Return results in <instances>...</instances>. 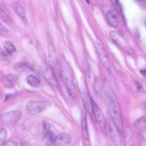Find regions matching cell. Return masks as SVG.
<instances>
[{
  "instance_id": "29",
  "label": "cell",
  "mask_w": 146,
  "mask_h": 146,
  "mask_svg": "<svg viewBox=\"0 0 146 146\" xmlns=\"http://www.w3.org/2000/svg\"><path fill=\"white\" fill-rule=\"evenodd\" d=\"M133 33L136 38L137 40L140 39V33L138 29L135 28L133 31Z\"/></svg>"
},
{
  "instance_id": "10",
  "label": "cell",
  "mask_w": 146,
  "mask_h": 146,
  "mask_svg": "<svg viewBox=\"0 0 146 146\" xmlns=\"http://www.w3.org/2000/svg\"><path fill=\"white\" fill-rule=\"evenodd\" d=\"M80 95L88 112L92 118L93 117H94L92 109L91 98L90 97L88 94L86 92H81Z\"/></svg>"
},
{
  "instance_id": "5",
  "label": "cell",
  "mask_w": 146,
  "mask_h": 146,
  "mask_svg": "<svg viewBox=\"0 0 146 146\" xmlns=\"http://www.w3.org/2000/svg\"><path fill=\"white\" fill-rule=\"evenodd\" d=\"M22 116V112L19 110L13 111L7 113L1 117V121L5 124H12L19 121Z\"/></svg>"
},
{
  "instance_id": "21",
  "label": "cell",
  "mask_w": 146,
  "mask_h": 146,
  "mask_svg": "<svg viewBox=\"0 0 146 146\" xmlns=\"http://www.w3.org/2000/svg\"><path fill=\"white\" fill-rule=\"evenodd\" d=\"M0 34L7 37H11L12 33L0 22Z\"/></svg>"
},
{
  "instance_id": "19",
  "label": "cell",
  "mask_w": 146,
  "mask_h": 146,
  "mask_svg": "<svg viewBox=\"0 0 146 146\" xmlns=\"http://www.w3.org/2000/svg\"><path fill=\"white\" fill-rule=\"evenodd\" d=\"M3 46L6 52L10 55H12L17 50L14 45L12 42L9 41H5L3 44Z\"/></svg>"
},
{
  "instance_id": "15",
  "label": "cell",
  "mask_w": 146,
  "mask_h": 146,
  "mask_svg": "<svg viewBox=\"0 0 146 146\" xmlns=\"http://www.w3.org/2000/svg\"><path fill=\"white\" fill-rule=\"evenodd\" d=\"M45 130L44 137L46 140L47 143L48 144L53 143L55 138L54 133L50 129V125L48 124L44 125Z\"/></svg>"
},
{
  "instance_id": "6",
  "label": "cell",
  "mask_w": 146,
  "mask_h": 146,
  "mask_svg": "<svg viewBox=\"0 0 146 146\" xmlns=\"http://www.w3.org/2000/svg\"><path fill=\"white\" fill-rule=\"evenodd\" d=\"M96 48L99 54L100 60L106 70L110 72L111 69L109 60L106 54L102 44L100 42H97L96 43Z\"/></svg>"
},
{
  "instance_id": "13",
  "label": "cell",
  "mask_w": 146,
  "mask_h": 146,
  "mask_svg": "<svg viewBox=\"0 0 146 146\" xmlns=\"http://www.w3.org/2000/svg\"><path fill=\"white\" fill-rule=\"evenodd\" d=\"M44 76L50 84L54 85L55 83L56 78L54 75L52 70L50 69L48 66H45L42 69Z\"/></svg>"
},
{
  "instance_id": "22",
  "label": "cell",
  "mask_w": 146,
  "mask_h": 146,
  "mask_svg": "<svg viewBox=\"0 0 146 146\" xmlns=\"http://www.w3.org/2000/svg\"><path fill=\"white\" fill-rule=\"evenodd\" d=\"M0 17L9 24H11L12 23V20L10 16L0 7Z\"/></svg>"
},
{
  "instance_id": "31",
  "label": "cell",
  "mask_w": 146,
  "mask_h": 146,
  "mask_svg": "<svg viewBox=\"0 0 146 146\" xmlns=\"http://www.w3.org/2000/svg\"><path fill=\"white\" fill-rule=\"evenodd\" d=\"M137 1L139 3V5H140L141 6H144V7L145 6V3L144 1Z\"/></svg>"
},
{
  "instance_id": "12",
  "label": "cell",
  "mask_w": 146,
  "mask_h": 146,
  "mask_svg": "<svg viewBox=\"0 0 146 146\" xmlns=\"http://www.w3.org/2000/svg\"><path fill=\"white\" fill-rule=\"evenodd\" d=\"M107 124L110 135L114 141H116L117 137V133L115 125L110 117L107 119Z\"/></svg>"
},
{
  "instance_id": "30",
  "label": "cell",
  "mask_w": 146,
  "mask_h": 146,
  "mask_svg": "<svg viewBox=\"0 0 146 146\" xmlns=\"http://www.w3.org/2000/svg\"><path fill=\"white\" fill-rule=\"evenodd\" d=\"M140 72L141 74L145 77L146 76V70L145 68H143L141 70Z\"/></svg>"
},
{
  "instance_id": "9",
  "label": "cell",
  "mask_w": 146,
  "mask_h": 146,
  "mask_svg": "<svg viewBox=\"0 0 146 146\" xmlns=\"http://www.w3.org/2000/svg\"><path fill=\"white\" fill-rule=\"evenodd\" d=\"M71 140L70 135L64 133L55 137L53 143L54 146H68L70 143Z\"/></svg>"
},
{
  "instance_id": "32",
  "label": "cell",
  "mask_w": 146,
  "mask_h": 146,
  "mask_svg": "<svg viewBox=\"0 0 146 146\" xmlns=\"http://www.w3.org/2000/svg\"><path fill=\"white\" fill-rule=\"evenodd\" d=\"M21 146H27L26 145V144H25V143H23Z\"/></svg>"
},
{
  "instance_id": "33",
  "label": "cell",
  "mask_w": 146,
  "mask_h": 146,
  "mask_svg": "<svg viewBox=\"0 0 146 146\" xmlns=\"http://www.w3.org/2000/svg\"><path fill=\"white\" fill-rule=\"evenodd\" d=\"M86 3L88 4H90V2L89 1H88V0H86Z\"/></svg>"
},
{
  "instance_id": "17",
  "label": "cell",
  "mask_w": 146,
  "mask_h": 146,
  "mask_svg": "<svg viewBox=\"0 0 146 146\" xmlns=\"http://www.w3.org/2000/svg\"><path fill=\"white\" fill-rule=\"evenodd\" d=\"M134 125L138 130L143 131L146 129V119L145 116H141L137 119L135 121Z\"/></svg>"
},
{
  "instance_id": "23",
  "label": "cell",
  "mask_w": 146,
  "mask_h": 146,
  "mask_svg": "<svg viewBox=\"0 0 146 146\" xmlns=\"http://www.w3.org/2000/svg\"><path fill=\"white\" fill-rule=\"evenodd\" d=\"M7 137V132L4 128H0V146L3 145Z\"/></svg>"
},
{
  "instance_id": "20",
  "label": "cell",
  "mask_w": 146,
  "mask_h": 146,
  "mask_svg": "<svg viewBox=\"0 0 146 146\" xmlns=\"http://www.w3.org/2000/svg\"><path fill=\"white\" fill-rule=\"evenodd\" d=\"M26 81L30 85L34 87H38L40 83L39 79L33 75L28 76L27 77Z\"/></svg>"
},
{
  "instance_id": "8",
  "label": "cell",
  "mask_w": 146,
  "mask_h": 146,
  "mask_svg": "<svg viewBox=\"0 0 146 146\" xmlns=\"http://www.w3.org/2000/svg\"><path fill=\"white\" fill-rule=\"evenodd\" d=\"M12 7L13 11L20 17L23 24L25 25H27L28 21L23 7L19 3L17 2H13Z\"/></svg>"
},
{
  "instance_id": "7",
  "label": "cell",
  "mask_w": 146,
  "mask_h": 146,
  "mask_svg": "<svg viewBox=\"0 0 146 146\" xmlns=\"http://www.w3.org/2000/svg\"><path fill=\"white\" fill-rule=\"evenodd\" d=\"M63 78L67 90L70 96L73 98L76 97L75 86L71 77L66 73L63 74Z\"/></svg>"
},
{
  "instance_id": "24",
  "label": "cell",
  "mask_w": 146,
  "mask_h": 146,
  "mask_svg": "<svg viewBox=\"0 0 146 146\" xmlns=\"http://www.w3.org/2000/svg\"><path fill=\"white\" fill-rule=\"evenodd\" d=\"M110 35L111 39L115 42L119 44H120L122 38L117 33L114 31H112L110 33Z\"/></svg>"
},
{
  "instance_id": "26",
  "label": "cell",
  "mask_w": 146,
  "mask_h": 146,
  "mask_svg": "<svg viewBox=\"0 0 146 146\" xmlns=\"http://www.w3.org/2000/svg\"><path fill=\"white\" fill-rule=\"evenodd\" d=\"M112 2L113 4L117 10L119 12L122 11V8L120 3L118 0H112Z\"/></svg>"
},
{
  "instance_id": "3",
  "label": "cell",
  "mask_w": 146,
  "mask_h": 146,
  "mask_svg": "<svg viewBox=\"0 0 146 146\" xmlns=\"http://www.w3.org/2000/svg\"><path fill=\"white\" fill-rule=\"evenodd\" d=\"M48 104V102H47L30 100L27 104L25 111L28 114L36 115L44 110Z\"/></svg>"
},
{
  "instance_id": "11",
  "label": "cell",
  "mask_w": 146,
  "mask_h": 146,
  "mask_svg": "<svg viewBox=\"0 0 146 146\" xmlns=\"http://www.w3.org/2000/svg\"><path fill=\"white\" fill-rule=\"evenodd\" d=\"M123 131L125 146H134L133 136L131 130L126 127Z\"/></svg>"
},
{
  "instance_id": "1",
  "label": "cell",
  "mask_w": 146,
  "mask_h": 146,
  "mask_svg": "<svg viewBox=\"0 0 146 146\" xmlns=\"http://www.w3.org/2000/svg\"><path fill=\"white\" fill-rule=\"evenodd\" d=\"M48 58L54 77L57 80H59L61 77V72L58 57L55 49L52 43L49 44Z\"/></svg>"
},
{
  "instance_id": "25",
  "label": "cell",
  "mask_w": 146,
  "mask_h": 146,
  "mask_svg": "<svg viewBox=\"0 0 146 146\" xmlns=\"http://www.w3.org/2000/svg\"><path fill=\"white\" fill-rule=\"evenodd\" d=\"M134 83L135 85L137 91L139 93H141L143 92V86L141 83L137 81H135Z\"/></svg>"
},
{
  "instance_id": "18",
  "label": "cell",
  "mask_w": 146,
  "mask_h": 146,
  "mask_svg": "<svg viewBox=\"0 0 146 146\" xmlns=\"http://www.w3.org/2000/svg\"><path fill=\"white\" fill-rule=\"evenodd\" d=\"M3 80L7 86L9 87H13L17 82V79L14 75L9 74L3 77Z\"/></svg>"
},
{
  "instance_id": "2",
  "label": "cell",
  "mask_w": 146,
  "mask_h": 146,
  "mask_svg": "<svg viewBox=\"0 0 146 146\" xmlns=\"http://www.w3.org/2000/svg\"><path fill=\"white\" fill-rule=\"evenodd\" d=\"M105 95L110 108L111 118L117 127L119 131L122 132L123 128L121 119L117 111L116 106L112 97L107 91L105 92Z\"/></svg>"
},
{
  "instance_id": "27",
  "label": "cell",
  "mask_w": 146,
  "mask_h": 146,
  "mask_svg": "<svg viewBox=\"0 0 146 146\" xmlns=\"http://www.w3.org/2000/svg\"><path fill=\"white\" fill-rule=\"evenodd\" d=\"M18 93H15L13 94H8L6 95L4 100V102H5L12 98L16 97L18 95Z\"/></svg>"
},
{
  "instance_id": "4",
  "label": "cell",
  "mask_w": 146,
  "mask_h": 146,
  "mask_svg": "<svg viewBox=\"0 0 146 146\" xmlns=\"http://www.w3.org/2000/svg\"><path fill=\"white\" fill-rule=\"evenodd\" d=\"M91 102L94 117L102 132L104 135H107L106 125L102 112L93 99L91 98Z\"/></svg>"
},
{
  "instance_id": "14",
  "label": "cell",
  "mask_w": 146,
  "mask_h": 146,
  "mask_svg": "<svg viewBox=\"0 0 146 146\" xmlns=\"http://www.w3.org/2000/svg\"><path fill=\"white\" fill-rule=\"evenodd\" d=\"M81 125L82 134L83 138L86 140L89 139L88 131L86 121V113L84 110L82 112Z\"/></svg>"
},
{
  "instance_id": "28",
  "label": "cell",
  "mask_w": 146,
  "mask_h": 146,
  "mask_svg": "<svg viewBox=\"0 0 146 146\" xmlns=\"http://www.w3.org/2000/svg\"><path fill=\"white\" fill-rule=\"evenodd\" d=\"M3 146H18L17 143L13 141H9L4 143Z\"/></svg>"
},
{
  "instance_id": "16",
  "label": "cell",
  "mask_w": 146,
  "mask_h": 146,
  "mask_svg": "<svg viewBox=\"0 0 146 146\" xmlns=\"http://www.w3.org/2000/svg\"><path fill=\"white\" fill-rule=\"evenodd\" d=\"M106 18L109 24L113 27L116 28L118 25V22L115 15L111 11H108L106 14Z\"/></svg>"
}]
</instances>
